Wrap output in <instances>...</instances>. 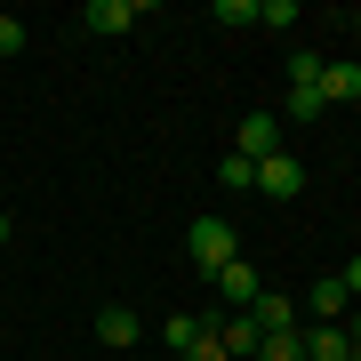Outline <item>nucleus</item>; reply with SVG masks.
<instances>
[{
	"label": "nucleus",
	"instance_id": "1",
	"mask_svg": "<svg viewBox=\"0 0 361 361\" xmlns=\"http://www.w3.org/2000/svg\"><path fill=\"white\" fill-rule=\"evenodd\" d=\"M185 249H193V273H201V281H217V273L241 257V233H233L225 217H193V241H185Z\"/></svg>",
	"mask_w": 361,
	"mask_h": 361
},
{
	"label": "nucleus",
	"instance_id": "2",
	"mask_svg": "<svg viewBox=\"0 0 361 361\" xmlns=\"http://www.w3.org/2000/svg\"><path fill=\"white\" fill-rule=\"evenodd\" d=\"M257 193L265 201H297V193H305V161H297V153H265L257 161Z\"/></svg>",
	"mask_w": 361,
	"mask_h": 361
},
{
	"label": "nucleus",
	"instance_id": "3",
	"mask_svg": "<svg viewBox=\"0 0 361 361\" xmlns=\"http://www.w3.org/2000/svg\"><path fill=\"white\" fill-rule=\"evenodd\" d=\"M233 153H241V161L281 153V113H241V129H233Z\"/></svg>",
	"mask_w": 361,
	"mask_h": 361
},
{
	"label": "nucleus",
	"instance_id": "4",
	"mask_svg": "<svg viewBox=\"0 0 361 361\" xmlns=\"http://www.w3.org/2000/svg\"><path fill=\"white\" fill-rule=\"evenodd\" d=\"M297 337H305V361H353V337H345V322H305Z\"/></svg>",
	"mask_w": 361,
	"mask_h": 361
},
{
	"label": "nucleus",
	"instance_id": "5",
	"mask_svg": "<svg viewBox=\"0 0 361 361\" xmlns=\"http://www.w3.org/2000/svg\"><path fill=\"white\" fill-rule=\"evenodd\" d=\"M217 297H225V313H249V305H257V265L233 257V265L217 273Z\"/></svg>",
	"mask_w": 361,
	"mask_h": 361
},
{
	"label": "nucleus",
	"instance_id": "6",
	"mask_svg": "<svg viewBox=\"0 0 361 361\" xmlns=\"http://www.w3.org/2000/svg\"><path fill=\"white\" fill-rule=\"evenodd\" d=\"M217 345H225V361H257V322H249V313H217Z\"/></svg>",
	"mask_w": 361,
	"mask_h": 361
},
{
	"label": "nucleus",
	"instance_id": "7",
	"mask_svg": "<svg viewBox=\"0 0 361 361\" xmlns=\"http://www.w3.org/2000/svg\"><path fill=\"white\" fill-rule=\"evenodd\" d=\"M249 322H257V337H289L297 329V305L281 289H257V305H249Z\"/></svg>",
	"mask_w": 361,
	"mask_h": 361
},
{
	"label": "nucleus",
	"instance_id": "8",
	"mask_svg": "<svg viewBox=\"0 0 361 361\" xmlns=\"http://www.w3.org/2000/svg\"><path fill=\"white\" fill-rule=\"evenodd\" d=\"M161 337H169V353L185 361V353H193V345H209V337H217V313H177V322H169Z\"/></svg>",
	"mask_w": 361,
	"mask_h": 361
},
{
	"label": "nucleus",
	"instance_id": "9",
	"mask_svg": "<svg viewBox=\"0 0 361 361\" xmlns=\"http://www.w3.org/2000/svg\"><path fill=\"white\" fill-rule=\"evenodd\" d=\"M137 16H145L137 0H89V8H80V25H89V32H129Z\"/></svg>",
	"mask_w": 361,
	"mask_h": 361
},
{
	"label": "nucleus",
	"instance_id": "10",
	"mask_svg": "<svg viewBox=\"0 0 361 361\" xmlns=\"http://www.w3.org/2000/svg\"><path fill=\"white\" fill-rule=\"evenodd\" d=\"M97 337L113 345V361H129V345H137V313H129V305H104V313H97Z\"/></svg>",
	"mask_w": 361,
	"mask_h": 361
},
{
	"label": "nucleus",
	"instance_id": "11",
	"mask_svg": "<svg viewBox=\"0 0 361 361\" xmlns=\"http://www.w3.org/2000/svg\"><path fill=\"white\" fill-rule=\"evenodd\" d=\"M305 313H313V322H345V313H353L345 281H313V289H305Z\"/></svg>",
	"mask_w": 361,
	"mask_h": 361
},
{
	"label": "nucleus",
	"instance_id": "12",
	"mask_svg": "<svg viewBox=\"0 0 361 361\" xmlns=\"http://www.w3.org/2000/svg\"><path fill=\"white\" fill-rule=\"evenodd\" d=\"M353 97H361V65H345V56L322 65V104H353Z\"/></svg>",
	"mask_w": 361,
	"mask_h": 361
},
{
	"label": "nucleus",
	"instance_id": "13",
	"mask_svg": "<svg viewBox=\"0 0 361 361\" xmlns=\"http://www.w3.org/2000/svg\"><path fill=\"white\" fill-rule=\"evenodd\" d=\"M217 185H225V193H249V185H257V161L225 153V161H217Z\"/></svg>",
	"mask_w": 361,
	"mask_h": 361
},
{
	"label": "nucleus",
	"instance_id": "14",
	"mask_svg": "<svg viewBox=\"0 0 361 361\" xmlns=\"http://www.w3.org/2000/svg\"><path fill=\"white\" fill-rule=\"evenodd\" d=\"M289 89H322V56H313V49L289 56Z\"/></svg>",
	"mask_w": 361,
	"mask_h": 361
},
{
	"label": "nucleus",
	"instance_id": "15",
	"mask_svg": "<svg viewBox=\"0 0 361 361\" xmlns=\"http://www.w3.org/2000/svg\"><path fill=\"white\" fill-rule=\"evenodd\" d=\"M257 361H305V337H297V329H289V337H265Z\"/></svg>",
	"mask_w": 361,
	"mask_h": 361
},
{
	"label": "nucleus",
	"instance_id": "16",
	"mask_svg": "<svg viewBox=\"0 0 361 361\" xmlns=\"http://www.w3.org/2000/svg\"><path fill=\"white\" fill-rule=\"evenodd\" d=\"M257 25H265V32H289V25H297V0H265Z\"/></svg>",
	"mask_w": 361,
	"mask_h": 361
},
{
	"label": "nucleus",
	"instance_id": "17",
	"mask_svg": "<svg viewBox=\"0 0 361 361\" xmlns=\"http://www.w3.org/2000/svg\"><path fill=\"white\" fill-rule=\"evenodd\" d=\"M281 113H289V121H313V113H322V89H289Z\"/></svg>",
	"mask_w": 361,
	"mask_h": 361
},
{
	"label": "nucleus",
	"instance_id": "18",
	"mask_svg": "<svg viewBox=\"0 0 361 361\" xmlns=\"http://www.w3.org/2000/svg\"><path fill=\"white\" fill-rule=\"evenodd\" d=\"M8 56H25V25H16V16H0V65H8Z\"/></svg>",
	"mask_w": 361,
	"mask_h": 361
},
{
	"label": "nucleus",
	"instance_id": "19",
	"mask_svg": "<svg viewBox=\"0 0 361 361\" xmlns=\"http://www.w3.org/2000/svg\"><path fill=\"white\" fill-rule=\"evenodd\" d=\"M337 281H345V297H353V305H361V257H353L345 273H337Z\"/></svg>",
	"mask_w": 361,
	"mask_h": 361
},
{
	"label": "nucleus",
	"instance_id": "20",
	"mask_svg": "<svg viewBox=\"0 0 361 361\" xmlns=\"http://www.w3.org/2000/svg\"><path fill=\"white\" fill-rule=\"evenodd\" d=\"M185 361H225V345H217V337H209V345H193V353H185Z\"/></svg>",
	"mask_w": 361,
	"mask_h": 361
},
{
	"label": "nucleus",
	"instance_id": "21",
	"mask_svg": "<svg viewBox=\"0 0 361 361\" xmlns=\"http://www.w3.org/2000/svg\"><path fill=\"white\" fill-rule=\"evenodd\" d=\"M345 337H353V353H361V305H353V313H345Z\"/></svg>",
	"mask_w": 361,
	"mask_h": 361
},
{
	"label": "nucleus",
	"instance_id": "22",
	"mask_svg": "<svg viewBox=\"0 0 361 361\" xmlns=\"http://www.w3.org/2000/svg\"><path fill=\"white\" fill-rule=\"evenodd\" d=\"M0 241H8V217H0Z\"/></svg>",
	"mask_w": 361,
	"mask_h": 361
},
{
	"label": "nucleus",
	"instance_id": "23",
	"mask_svg": "<svg viewBox=\"0 0 361 361\" xmlns=\"http://www.w3.org/2000/svg\"><path fill=\"white\" fill-rule=\"evenodd\" d=\"M353 32H361V8H353Z\"/></svg>",
	"mask_w": 361,
	"mask_h": 361
},
{
	"label": "nucleus",
	"instance_id": "24",
	"mask_svg": "<svg viewBox=\"0 0 361 361\" xmlns=\"http://www.w3.org/2000/svg\"><path fill=\"white\" fill-rule=\"evenodd\" d=\"M353 361H361V353H353Z\"/></svg>",
	"mask_w": 361,
	"mask_h": 361
}]
</instances>
